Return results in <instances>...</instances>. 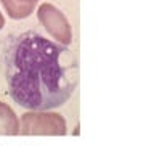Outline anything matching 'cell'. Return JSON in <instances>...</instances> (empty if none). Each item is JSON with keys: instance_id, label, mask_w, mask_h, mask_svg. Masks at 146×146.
Wrapping results in <instances>:
<instances>
[{"instance_id": "5", "label": "cell", "mask_w": 146, "mask_h": 146, "mask_svg": "<svg viewBox=\"0 0 146 146\" xmlns=\"http://www.w3.org/2000/svg\"><path fill=\"white\" fill-rule=\"evenodd\" d=\"M19 119L16 112L7 103L0 101V135H18Z\"/></svg>"}, {"instance_id": "6", "label": "cell", "mask_w": 146, "mask_h": 146, "mask_svg": "<svg viewBox=\"0 0 146 146\" xmlns=\"http://www.w3.org/2000/svg\"><path fill=\"white\" fill-rule=\"evenodd\" d=\"M3 26H5V18H3V15H2V11H0V31L3 29Z\"/></svg>"}, {"instance_id": "3", "label": "cell", "mask_w": 146, "mask_h": 146, "mask_svg": "<svg viewBox=\"0 0 146 146\" xmlns=\"http://www.w3.org/2000/svg\"><path fill=\"white\" fill-rule=\"evenodd\" d=\"M37 18H39L40 24L45 27V31L58 43H61L63 47L71 45L72 27H71V23L68 21V18L64 16V13L61 10H58L52 3H42L37 8Z\"/></svg>"}, {"instance_id": "2", "label": "cell", "mask_w": 146, "mask_h": 146, "mask_svg": "<svg viewBox=\"0 0 146 146\" xmlns=\"http://www.w3.org/2000/svg\"><path fill=\"white\" fill-rule=\"evenodd\" d=\"M21 135H48L63 137L68 133L64 117L53 111H27L19 120Z\"/></svg>"}, {"instance_id": "1", "label": "cell", "mask_w": 146, "mask_h": 146, "mask_svg": "<svg viewBox=\"0 0 146 146\" xmlns=\"http://www.w3.org/2000/svg\"><path fill=\"white\" fill-rule=\"evenodd\" d=\"M0 69L11 100L29 111L63 106L79 84L76 55L34 31L0 42Z\"/></svg>"}, {"instance_id": "4", "label": "cell", "mask_w": 146, "mask_h": 146, "mask_svg": "<svg viewBox=\"0 0 146 146\" xmlns=\"http://www.w3.org/2000/svg\"><path fill=\"white\" fill-rule=\"evenodd\" d=\"M11 19H24L31 16L39 0H0Z\"/></svg>"}]
</instances>
